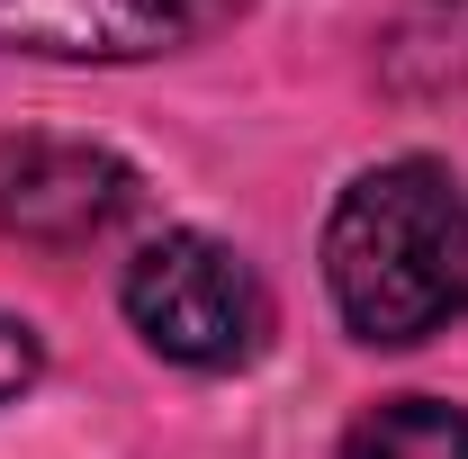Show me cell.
Masks as SVG:
<instances>
[{"instance_id":"1","label":"cell","mask_w":468,"mask_h":459,"mask_svg":"<svg viewBox=\"0 0 468 459\" xmlns=\"http://www.w3.org/2000/svg\"><path fill=\"white\" fill-rule=\"evenodd\" d=\"M324 288L360 343L406 351L468 306V198L441 163H378L324 217Z\"/></svg>"},{"instance_id":"2","label":"cell","mask_w":468,"mask_h":459,"mask_svg":"<svg viewBox=\"0 0 468 459\" xmlns=\"http://www.w3.org/2000/svg\"><path fill=\"white\" fill-rule=\"evenodd\" d=\"M117 306H126L135 343L180 360V369H243L252 351L271 343V288H261V271L198 226L154 234L126 262Z\"/></svg>"},{"instance_id":"3","label":"cell","mask_w":468,"mask_h":459,"mask_svg":"<svg viewBox=\"0 0 468 459\" xmlns=\"http://www.w3.org/2000/svg\"><path fill=\"white\" fill-rule=\"evenodd\" d=\"M252 0H0V55L27 63H154L234 27Z\"/></svg>"},{"instance_id":"4","label":"cell","mask_w":468,"mask_h":459,"mask_svg":"<svg viewBox=\"0 0 468 459\" xmlns=\"http://www.w3.org/2000/svg\"><path fill=\"white\" fill-rule=\"evenodd\" d=\"M135 208V172L81 135H0V234L81 252L109 243Z\"/></svg>"},{"instance_id":"5","label":"cell","mask_w":468,"mask_h":459,"mask_svg":"<svg viewBox=\"0 0 468 459\" xmlns=\"http://www.w3.org/2000/svg\"><path fill=\"white\" fill-rule=\"evenodd\" d=\"M343 459H468V405L441 397H388L351 423Z\"/></svg>"},{"instance_id":"6","label":"cell","mask_w":468,"mask_h":459,"mask_svg":"<svg viewBox=\"0 0 468 459\" xmlns=\"http://www.w3.org/2000/svg\"><path fill=\"white\" fill-rule=\"evenodd\" d=\"M37 369H46V343H37V325L0 315V405L27 397V388H37Z\"/></svg>"}]
</instances>
